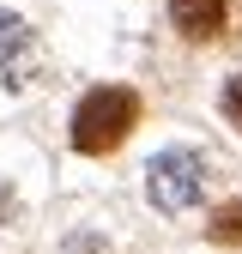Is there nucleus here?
Masks as SVG:
<instances>
[{
    "label": "nucleus",
    "mask_w": 242,
    "mask_h": 254,
    "mask_svg": "<svg viewBox=\"0 0 242 254\" xmlns=\"http://www.w3.org/2000/svg\"><path fill=\"white\" fill-rule=\"evenodd\" d=\"M170 18H176V30H182V37L206 43V37H218V30H224L230 6H224V0H170Z\"/></svg>",
    "instance_id": "nucleus-3"
},
{
    "label": "nucleus",
    "mask_w": 242,
    "mask_h": 254,
    "mask_svg": "<svg viewBox=\"0 0 242 254\" xmlns=\"http://www.w3.org/2000/svg\"><path fill=\"white\" fill-rule=\"evenodd\" d=\"M200 188H206L200 151H158L151 170H145V194H151L158 212H188V206L200 200Z\"/></svg>",
    "instance_id": "nucleus-2"
},
{
    "label": "nucleus",
    "mask_w": 242,
    "mask_h": 254,
    "mask_svg": "<svg viewBox=\"0 0 242 254\" xmlns=\"http://www.w3.org/2000/svg\"><path fill=\"white\" fill-rule=\"evenodd\" d=\"M133 121H139V97L127 85H97V91H85L79 109H73V145L85 157H103V151H115L133 133Z\"/></svg>",
    "instance_id": "nucleus-1"
},
{
    "label": "nucleus",
    "mask_w": 242,
    "mask_h": 254,
    "mask_svg": "<svg viewBox=\"0 0 242 254\" xmlns=\"http://www.w3.org/2000/svg\"><path fill=\"white\" fill-rule=\"evenodd\" d=\"M224 121H236V127H242V79H230V85H224Z\"/></svg>",
    "instance_id": "nucleus-6"
},
{
    "label": "nucleus",
    "mask_w": 242,
    "mask_h": 254,
    "mask_svg": "<svg viewBox=\"0 0 242 254\" xmlns=\"http://www.w3.org/2000/svg\"><path fill=\"white\" fill-rule=\"evenodd\" d=\"M212 236L218 242H242V206H224L218 218H212Z\"/></svg>",
    "instance_id": "nucleus-5"
},
{
    "label": "nucleus",
    "mask_w": 242,
    "mask_h": 254,
    "mask_svg": "<svg viewBox=\"0 0 242 254\" xmlns=\"http://www.w3.org/2000/svg\"><path fill=\"white\" fill-rule=\"evenodd\" d=\"M24 49H30V24L18 12H0V73H6V79H18Z\"/></svg>",
    "instance_id": "nucleus-4"
}]
</instances>
